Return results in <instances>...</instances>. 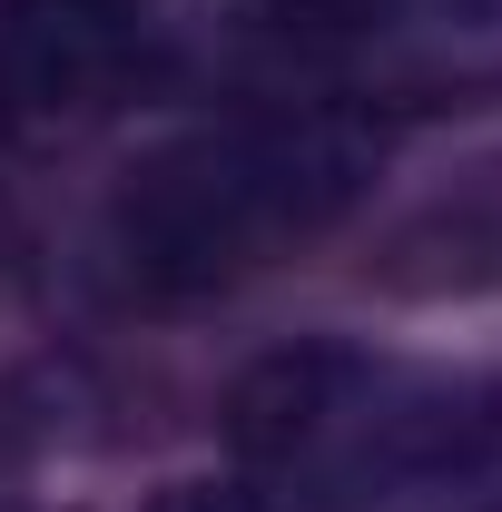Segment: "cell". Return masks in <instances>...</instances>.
<instances>
[{
    "label": "cell",
    "instance_id": "obj_1",
    "mask_svg": "<svg viewBox=\"0 0 502 512\" xmlns=\"http://www.w3.org/2000/svg\"><path fill=\"white\" fill-rule=\"evenodd\" d=\"M384 168V119L266 89L158 138L89 217V276L119 306H197L315 247Z\"/></svg>",
    "mask_w": 502,
    "mask_h": 512
},
{
    "label": "cell",
    "instance_id": "obj_2",
    "mask_svg": "<svg viewBox=\"0 0 502 512\" xmlns=\"http://www.w3.org/2000/svg\"><path fill=\"white\" fill-rule=\"evenodd\" d=\"M256 512H414L502 444V384L375 345H286L227 394Z\"/></svg>",
    "mask_w": 502,
    "mask_h": 512
},
{
    "label": "cell",
    "instance_id": "obj_3",
    "mask_svg": "<svg viewBox=\"0 0 502 512\" xmlns=\"http://www.w3.org/2000/svg\"><path fill=\"white\" fill-rule=\"evenodd\" d=\"M217 60H256V0H10L0 119L69 138Z\"/></svg>",
    "mask_w": 502,
    "mask_h": 512
},
{
    "label": "cell",
    "instance_id": "obj_4",
    "mask_svg": "<svg viewBox=\"0 0 502 512\" xmlns=\"http://www.w3.org/2000/svg\"><path fill=\"white\" fill-rule=\"evenodd\" d=\"M256 69L335 109H463L502 89V0H256Z\"/></svg>",
    "mask_w": 502,
    "mask_h": 512
},
{
    "label": "cell",
    "instance_id": "obj_5",
    "mask_svg": "<svg viewBox=\"0 0 502 512\" xmlns=\"http://www.w3.org/2000/svg\"><path fill=\"white\" fill-rule=\"evenodd\" d=\"M148 512H256V503L237 493V473H207V483H168Z\"/></svg>",
    "mask_w": 502,
    "mask_h": 512
}]
</instances>
